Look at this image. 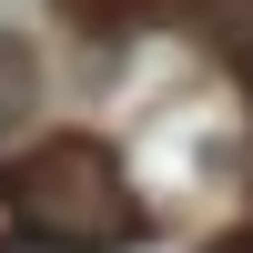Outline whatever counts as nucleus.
<instances>
[{
  "instance_id": "nucleus-1",
  "label": "nucleus",
  "mask_w": 253,
  "mask_h": 253,
  "mask_svg": "<svg viewBox=\"0 0 253 253\" xmlns=\"http://www.w3.org/2000/svg\"><path fill=\"white\" fill-rule=\"evenodd\" d=\"M0 182H10V243H31V253H122L142 233L132 172L91 132L31 142L20 162H0Z\"/></svg>"
},
{
  "instance_id": "nucleus-2",
  "label": "nucleus",
  "mask_w": 253,
  "mask_h": 253,
  "mask_svg": "<svg viewBox=\"0 0 253 253\" xmlns=\"http://www.w3.org/2000/svg\"><path fill=\"white\" fill-rule=\"evenodd\" d=\"M31 112H41V61H31L20 31H0V142L31 132Z\"/></svg>"
}]
</instances>
